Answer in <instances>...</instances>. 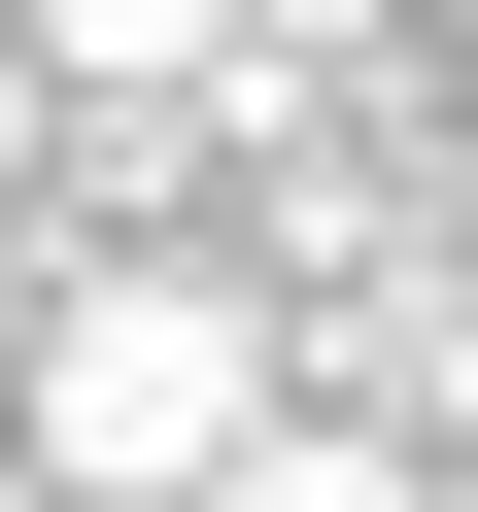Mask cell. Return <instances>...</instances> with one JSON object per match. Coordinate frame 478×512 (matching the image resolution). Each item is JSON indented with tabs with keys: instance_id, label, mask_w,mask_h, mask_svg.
Wrapping results in <instances>:
<instances>
[{
	"instance_id": "cell-1",
	"label": "cell",
	"mask_w": 478,
	"mask_h": 512,
	"mask_svg": "<svg viewBox=\"0 0 478 512\" xmlns=\"http://www.w3.org/2000/svg\"><path fill=\"white\" fill-rule=\"evenodd\" d=\"M0 444H35L69 512H205L239 444H274V308H239V274H171V239H137V274H35Z\"/></svg>"
},
{
	"instance_id": "cell-2",
	"label": "cell",
	"mask_w": 478,
	"mask_h": 512,
	"mask_svg": "<svg viewBox=\"0 0 478 512\" xmlns=\"http://www.w3.org/2000/svg\"><path fill=\"white\" fill-rule=\"evenodd\" d=\"M205 512H444V444H410V410H376V376H342V410H274V444H239V478H205Z\"/></svg>"
},
{
	"instance_id": "cell-3",
	"label": "cell",
	"mask_w": 478,
	"mask_h": 512,
	"mask_svg": "<svg viewBox=\"0 0 478 512\" xmlns=\"http://www.w3.org/2000/svg\"><path fill=\"white\" fill-rule=\"evenodd\" d=\"M0 512H69V478H35V444H0Z\"/></svg>"
}]
</instances>
